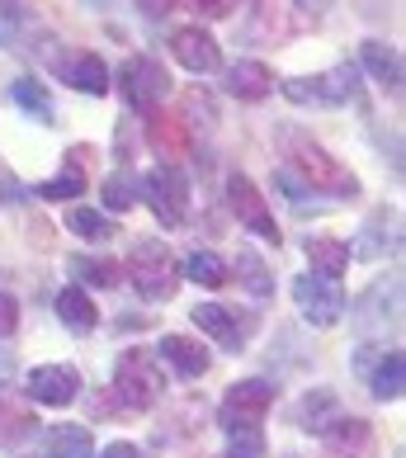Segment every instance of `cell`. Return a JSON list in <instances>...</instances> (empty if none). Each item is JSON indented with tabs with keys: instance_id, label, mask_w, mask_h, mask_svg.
<instances>
[{
	"instance_id": "obj_1",
	"label": "cell",
	"mask_w": 406,
	"mask_h": 458,
	"mask_svg": "<svg viewBox=\"0 0 406 458\" xmlns=\"http://www.w3.org/2000/svg\"><path fill=\"white\" fill-rule=\"evenodd\" d=\"M279 147H283V157H289L293 171L308 180V190H321V194H331V199H359V175H354L350 165L335 161L321 142H312L308 132L283 128L279 132Z\"/></svg>"
},
{
	"instance_id": "obj_2",
	"label": "cell",
	"mask_w": 406,
	"mask_h": 458,
	"mask_svg": "<svg viewBox=\"0 0 406 458\" xmlns=\"http://www.w3.org/2000/svg\"><path fill=\"white\" fill-rule=\"evenodd\" d=\"M123 275L132 279V288H138L147 302H165V298H175V288H180V265H175L171 246H165L161 236H142V242L128 246Z\"/></svg>"
},
{
	"instance_id": "obj_3",
	"label": "cell",
	"mask_w": 406,
	"mask_h": 458,
	"mask_svg": "<svg viewBox=\"0 0 406 458\" xmlns=\"http://www.w3.org/2000/svg\"><path fill=\"white\" fill-rule=\"evenodd\" d=\"M293 105H317V109H341V105H359L364 86H359V66L341 62V66H326L317 76H293L279 86Z\"/></svg>"
},
{
	"instance_id": "obj_4",
	"label": "cell",
	"mask_w": 406,
	"mask_h": 458,
	"mask_svg": "<svg viewBox=\"0 0 406 458\" xmlns=\"http://www.w3.org/2000/svg\"><path fill=\"white\" fill-rule=\"evenodd\" d=\"M161 364L151 350H128L123 360L114 369V397L118 406H128V411H151V406L161 402Z\"/></svg>"
},
{
	"instance_id": "obj_5",
	"label": "cell",
	"mask_w": 406,
	"mask_h": 458,
	"mask_svg": "<svg viewBox=\"0 0 406 458\" xmlns=\"http://www.w3.org/2000/svg\"><path fill=\"white\" fill-rule=\"evenodd\" d=\"M142 199H147V208L156 213L161 227L190 223V175H184L180 165H156V171H147Z\"/></svg>"
},
{
	"instance_id": "obj_6",
	"label": "cell",
	"mask_w": 406,
	"mask_h": 458,
	"mask_svg": "<svg viewBox=\"0 0 406 458\" xmlns=\"http://www.w3.org/2000/svg\"><path fill=\"white\" fill-rule=\"evenodd\" d=\"M118 86H123V99L138 114H156L161 99L171 95V72L156 62V57H128L123 72H118Z\"/></svg>"
},
{
	"instance_id": "obj_7",
	"label": "cell",
	"mask_w": 406,
	"mask_h": 458,
	"mask_svg": "<svg viewBox=\"0 0 406 458\" xmlns=\"http://www.w3.org/2000/svg\"><path fill=\"white\" fill-rule=\"evenodd\" d=\"M269 406H275V387H269L265 378H246V383L227 387L217 420H223V430H260Z\"/></svg>"
},
{
	"instance_id": "obj_8",
	"label": "cell",
	"mask_w": 406,
	"mask_h": 458,
	"mask_svg": "<svg viewBox=\"0 0 406 458\" xmlns=\"http://www.w3.org/2000/svg\"><path fill=\"white\" fill-rule=\"evenodd\" d=\"M293 302L302 321H312V327H335V321L345 317V293L341 284L326 279V275H298L293 279Z\"/></svg>"
},
{
	"instance_id": "obj_9",
	"label": "cell",
	"mask_w": 406,
	"mask_h": 458,
	"mask_svg": "<svg viewBox=\"0 0 406 458\" xmlns=\"http://www.w3.org/2000/svg\"><path fill=\"white\" fill-rule=\"evenodd\" d=\"M190 317H194L199 331H208L213 341L223 345V350H232V354H241L246 341H250V331H256V312H241V317H236L232 308H223V302H199Z\"/></svg>"
},
{
	"instance_id": "obj_10",
	"label": "cell",
	"mask_w": 406,
	"mask_h": 458,
	"mask_svg": "<svg viewBox=\"0 0 406 458\" xmlns=\"http://www.w3.org/2000/svg\"><path fill=\"white\" fill-rule=\"evenodd\" d=\"M227 203H232V213L241 217L256 236H265V242L279 246V223H275V213H269V203H265V194L256 190V180H250V175L236 171L227 180Z\"/></svg>"
},
{
	"instance_id": "obj_11",
	"label": "cell",
	"mask_w": 406,
	"mask_h": 458,
	"mask_svg": "<svg viewBox=\"0 0 406 458\" xmlns=\"http://www.w3.org/2000/svg\"><path fill=\"white\" fill-rule=\"evenodd\" d=\"M147 142L156 147L161 165H180L194 151V123H184L180 114H147Z\"/></svg>"
},
{
	"instance_id": "obj_12",
	"label": "cell",
	"mask_w": 406,
	"mask_h": 458,
	"mask_svg": "<svg viewBox=\"0 0 406 458\" xmlns=\"http://www.w3.org/2000/svg\"><path fill=\"white\" fill-rule=\"evenodd\" d=\"M171 53L175 62L184 66V72H194V76H208L223 66V53H217V38L208 29H199V24H184L171 33Z\"/></svg>"
},
{
	"instance_id": "obj_13",
	"label": "cell",
	"mask_w": 406,
	"mask_h": 458,
	"mask_svg": "<svg viewBox=\"0 0 406 458\" xmlns=\"http://www.w3.org/2000/svg\"><path fill=\"white\" fill-rule=\"evenodd\" d=\"M90 161H95V147H66V161H62V175L43 180L38 184V199L47 203H62V199H80L86 194V175H90Z\"/></svg>"
},
{
	"instance_id": "obj_14",
	"label": "cell",
	"mask_w": 406,
	"mask_h": 458,
	"mask_svg": "<svg viewBox=\"0 0 406 458\" xmlns=\"http://www.w3.org/2000/svg\"><path fill=\"white\" fill-rule=\"evenodd\" d=\"M80 393V373L72 364H38L29 373V397L43 406H72Z\"/></svg>"
},
{
	"instance_id": "obj_15",
	"label": "cell",
	"mask_w": 406,
	"mask_h": 458,
	"mask_svg": "<svg viewBox=\"0 0 406 458\" xmlns=\"http://www.w3.org/2000/svg\"><path fill=\"white\" fill-rule=\"evenodd\" d=\"M57 76H62L72 90H80V95H105V90H109V66L99 62L95 53H86V47L62 53V57H57Z\"/></svg>"
},
{
	"instance_id": "obj_16",
	"label": "cell",
	"mask_w": 406,
	"mask_h": 458,
	"mask_svg": "<svg viewBox=\"0 0 406 458\" xmlns=\"http://www.w3.org/2000/svg\"><path fill=\"white\" fill-rule=\"evenodd\" d=\"M397 232H402V213H397V208H378V213L364 223L359 242L350 246V256H354V260H383L387 250H397V246H402V242H397Z\"/></svg>"
},
{
	"instance_id": "obj_17",
	"label": "cell",
	"mask_w": 406,
	"mask_h": 458,
	"mask_svg": "<svg viewBox=\"0 0 406 458\" xmlns=\"http://www.w3.org/2000/svg\"><path fill=\"white\" fill-rule=\"evenodd\" d=\"M359 62H364V72L374 76L387 95H402V53H397L393 43L364 38V43H359Z\"/></svg>"
},
{
	"instance_id": "obj_18",
	"label": "cell",
	"mask_w": 406,
	"mask_h": 458,
	"mask_svg": "<svg viewBox=\"0 0 406 458\" xmlns=\"http://www.w3.org/2000/svg\"><path fill=\"white\" fill-rule=\"evenodd\" d=\"M321 439H326L331 458H368V449H374V430H368V420H359V416H350V420L341 416Z\"/></svg>"
},
{
	"instance_id": "obj_19",
	"label": "cell",
	"mask_w": 406,
	"mask_h": 458,
	"mask_svg": "<svg viewBox=\"0 0 406 458\" xmlns=\"http://www.w3.org/2000/svg\"><path fill=\"white\" fill-rule=\"evenodd\" d=\"M269 90H275V72H269L265 62H256V57L236 62L232 72H227V95H232V99H246V105H256V99H265Z\"/></svg>"
},
{
	"instance_id": "obj_20",
	"label": "cell",
	"mask_w": 406,
	"mask_h": 458,
	"mask_svg": "<svg viewBox=\"0 0 406 458\" xmlns=\"http://www.w3.org/2000/svg\"><path fill=\"white\" fill-rule=\"evenodd\" d=\"M161 360L171 364L180 378H203L208 373V350H203L199 341H190V335H161Z\"/></svg>"
},
{
	"instance_id": "obj_21",
	"label": "cell",
	"mask_w": 406,
	"mask_h": 458,
	"mask_svg": "<svg viewBox=\"0 0 406 458\" xmlns=\"http://www.w3.org/2000/svg\"><path fill=\"white\" fill-rule=\"evenodd\" d=\"M53 308H57V317H62V327H66V331H80V335H86V331H95V327H99V308L90 302L86 284H72V288H62Z\"/></svg>"
},
{
	"instance_id": "obj_22",
	"label": "cell",
	"mask_w": 406,
	"mask_h": 458,
	"mask_svg": "<svg viewBox=\"0 0 406 458\" xmlns=\"http://www.w3.org/2000/svg\"><path fill=\"white\" fill-rule=\"evenodd\" d=\"M335 420H341V402H335V393L331 387H312V393L302 397V406H298V426L312 430V435H326Z\"/></svg>"
},
{
	"instance_id": "obj_23",
	"label": "cell",
	"mask_w": 406,
	"mask_h": 458,
	"mask_svg": "<svg viewBox=\"0 0 406 458\" xmlns=\"http://www.w3.org/2000/svg\"><path fill=\"white\" fill-rule=\"evenodd\" d=\"M10 99H14V105H20L29 118H38V123L53 128L57 105H53V95H47L43 81H33V76H14V81H10Z\"/></svg>"
},
{
	"instance_id": "obj_24",
	"label": "cell",
	"mask_w": 406,
	"mask_h": 458,
	"mask_svg": "<svg viewBox=\"0 0 406 458\" xmlns=\"http://www.w3.org/2000/svg\"><path fill=\"white\" fill-rule=\"evenodd\" d=\"M308 260H312V275L341 279L350 269V246L341 236H308Z\"/></svg>"
},
{
	"instance_id": "obj_25",
	"label": "cell",
	"mask_w": 406,
	"mask_h": 458,
	"mask_svg": "<svg viewBox=\"0 0 406 458\" xmlns=\"http://www.w3.org/2000/svg\"><path fill=\"white\" fill-rule=\"evenodd\" d=\"M236 269H241L236 279L246 284V293H250V298H260V302H265V298H275V275H269V265H265L250 246H236Z\"/></svg>"
},
{
	"instance_id": "obj_26",
	"label": "cell",
	"mask_w": 406,
	"mask_h": 458,
	"mask_svg": "<svg viewBox=\"0 0 406 458\" xmlns=\"http://www.w3.org/2000/svg\"><path fill=\"white\" fill-rule=\"evenodd\" d=\"M99 194H105V208L109 213H128L132 203L142 199V180L132 175V165H118V171L99 184Z\"/></svg>"
},
{
	"instance_id": "obj_27",
	"label": "cell",
	"mask_w": 406,
	"mask_h": 458,
	"mask_svg": "<svg viewBox=\"0 0 406 458\" xmlns=\"http://www.w3.org/2000/svg\"><path fill=\"white\" fill-rule=\"evenodd\" d=\"M33 411H24L20 402H10V397H0V449H14V445H24V439L33 435Z\"/></svg>"
},
{
	"instance_id": "obj_28",
	"label": "cell",
	"mask_w": 406,
	"mask_h": 458,
	"mask_svg": "<svg viewBox=\"0 0 406 458\" xmlns=\"http://www.w3.org/2000/svg\"><path fill=\"white\" fill-rule=\"evenodd\" d=\"M47 449H53V458H95V439L86 426H53Z\"/></svg>"
},
{
	"instance_id": "obj_29",
	"label": "cell",
	"mask_w": 406,
	"mask_h": 458,
	"mask_svg": "<svg viewBox=\"0 0 406 458\" xmlns=\"http://www.w3.org/2000/svg\"><path fill=\"white\" fill-rule=\"evenodd\" d=\"M72 275L90 288H114L123 279V265L118 260H105V256H72Z\"/></svg>"
},
{
	"instance_id": "obj_30",
	"label": "cell",
	"mask_w": 406,
	"mask_h": 458,
	"mask_svg": "<svg viewBox=\"0 0 406 458\" xmlns=\"http://www.w3.org/2000/svg\"><path fill=\"white\" fill-rule=\"evenodd\" d=\"M402 378H406V360L397 350H383V364H378L374 378H368V387H374L378 402H397L402 397Z\"/></svg>"
},
{
	"instance_id": "obj_31",
	"label": "cell",
	"mask_w": 406,
	"mask_h": 458,
	"mask_svg": "<svg viewBox=\"0 0 406 458\" xmlns=\"http://www.w3.org/2000/svg\"><path fill=\"white\" fill-rule=\"evenodd\" d=\"M184 279H194L203 288H223L227 284V260L213 256V250H194V256L184 260Z\"/></svg>"
},
{
	"instance_id": "obj_32",
	"label": "cell",
	"mask_w": 406,
	"mask_h": 458,
	"mask_svg": "<svg viewBox=\"0 0 406 458\" xmlns=\"http://www.w3.org/2000/svg\"><path fill=\"white\" fill-rule=\"evenodd\" d=\"M66 227H72L76 236H86V242H109L114 236V223L105 213H95V208H72L66 213Z\"/></svg>"
},
{
	"instance_id": "obj_33",
	"label": "cell",
	"mask_w": 406,
	"mask_h": 458,
	"mask_svg": "<svg viewBox=\"0 0 406 458\" xmlns=\"http://www.w3.org/2000/svg\"><path fill=\"white\" fill-rule=\"evenodd\" d=\"M24 24H29L24 0H0V47H14V43H20Z\"/></svg>"
},
{
	"instance_id": "obj_34",
	"label": "cell",
	"mask_w": 406,
	"mask_h": 458,
	"mask_svg": "<svg viewBox=\"0 0 406 458\" xmlns=\"http://www.w3.org/2000/svg\"><path fill=\"white\" fill-rule=\"evenodd\" d=\"M227 458H265L260 430H227Z\"/></svg>"
},
{
	"instance_id": "obj_35",
	"label": "cell",
	"mask_w": 406,
	"mask_h": 458,
	"mask_svg": "<svg viewBox=\"0 0 406 458\" xmlns=\"http://www.w3.org/2000/svg\"><path fill=\"white\" fill-rule=\"evenodd\" d=\"M236 5H241V0H190V10L203 14V20H227Z\"/></svg>"
},
{
	"instance_id": "obj_36",
	"label": "cell",
	"mask_w": 406,
	"mask_h": 458,
	"mask_svg": "<svg viewBox=\"0 0 406 458\" xmlns=\"http://www.w3.org/2000/svg\"><path fill=\"white\" fill-rule=\"evenodd\" d=\"M14 327H20V302H14L10 293H0V341L14 335Z\"/></svg>"
},
{
	"instance_id": "obj_37",
	"label": "cell",
	"mask_w": 406,
	"mask_h": 458,
	"mask_svg": "<svg viewBox=\"0 0 406 458\" xmlns=\"http://www.w3.org/2000/svg\"><path fill=\"white\" fill-rule=\"evenodd\" d=\"M138 10L147 14V20H165V14L175 10V0H138Z\"/></svg>"
},
{
	"instance_id": "obj_38",
	"label": "cell",
	"mask_w": 406,
	"mask_h": 458,
	"mask_svg": "<svg viewBox=\"0 0 406 458\" xmlns=\"http://www.w3.org/2000/svg\"><path fill=\"white\" fill-rule=\"evenodd\" d=\"M99 458H147V454H142L138 445H128V439H114V445L99 454Z\"/></svg>"
},
{
	"instance_id": "obj_39",
	"label": "cell",
	"mask_w": 406,
	"mask_h": 458,
	"mask_svg": "<svg viewBox=\"0 0 406 458\" xmlns=\"http://www.w3.org/2000/svg\"><path fill=\"white\" fill-rule=\"evenodd\" d=\"M298 5H302V10H312V20H317L321 10H331V0H298Z\"/></svg>"
}]
</instances>
